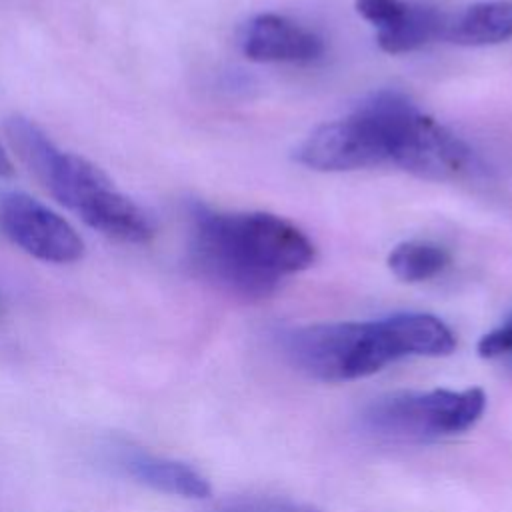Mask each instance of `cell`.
Segmentation results:
<instances>
[{"mask_svg": "<svg viewBox=\"0 0 512 512\" xmlns=\"http://www.w3.org/2000/svg\"><path fill=\"white\" fill-rule=\"evenodd\" d=\"M192 262L218 288L248 300L272 294L282 276L314 262L302 230L268 212L192 210Z\"/></svg>", "mask_w": 512, "mask_h": 512, "instance_id": "obj_1", "label": "cell"}, {"mask_svg": "<svg viewBox=\"0 0 512 512\" xmlns=\"http://www.w3.org/2000/svg\"><path fill=\"white\" fill-rule=\"evenodd\" d=\"M484 406L486 396L480 388L398 392L372 402L362 420L366 430L380 438L424 442L468 430Z\"/></svg>", "mask_w": 512, "mask_h": 512, "instance_id": "obj_3", "label": "cell"}, {"mask_svg": "<svg viewBox=\"0 0 512 512\" xmlns=\"http://www.w3.org/2000/svg\"><path fill=\"white\" fill-rule=\"evenodd\" d=\"M6 138L40 184L80 218L114 190V184L98 166L58 148L40 126L24 116L8 118Z\"/></svg>", "mask_w": 512, "mask_h": 512, "instance_id": "obj_4", "label": "cell"}, {"mask_svg": "<svg viewBox=\"0 0 512 512\" xmlns=\"http://www.w3.org/2000/svg\"><path fill=\"white\" fill-rule=\"evenodd\" d=\"M242 46L244 54L256 62H310L324 52L314 32L278 14L252 18Z\"/></svg>", "mask_w": 512, "mask_h": 512, "instance_id": "obj_8", "label": "cell"}, {"mask_svg": "<svg viewBox=\"0 0 512 512\" xmlns=\"http://www.w3.org/2000/svg\"><path fill=\"white\" fill-rule=\"evenodd\" d=\"M408 6L404 0H356L358 14L374 24L378 32L398 24L408 12Z\"/></svg>", "mask_w": 512, "mask_h": 512, "instance_id": "obj_14", "label": "cell"}, {"mask_svg": "<svg viewBox=\"0 0 512 512\" xmlns=\"http://www.w3.org/2000/svg\"><path fill=\"white\" fill-rule=\"evenodd\" d=\"M0 228L12 244L42 262L72 264L84 254L72 224L24 192L0 198Z\"/></svg>", "mask_w": 512, "mask_h": 512, "instance_id": "obj_7", "label": "cell"}, {"mask_svg": "<svg viewBox=\"0 0 512 512\" xmlns=\"http://www.w3.org/2000/svg\"><path fill=\"white\" fill-rule=\"evenodd\" d=\"M390 122V164L428 180H456L476 166L472 150L406 96L384 90Z\"/></svg>", "mask_w": 512, "mask_h": 512, "instance_id": "obj_5", "label": "cell"}, {"mask_svg": "<svg viewBox=\"0 0 512 512\" xmlns=\"http://www.w3.org/2000/svg\"><path fill=\"white\" fill-rule=\"evenodd\" d=\"M82 220L96 232L130 244H146L156 234L152 216L116 188Z\"/></svg>", "mask_w": 512, "mask_h": 512, "instance_id": "obj_9", "label": "cell"}, {"mask_svg": "<svg viewBox=\"0 0 512 512\" xmlns=\"http://www.w3.org/2000/svg\"><path fill=\"white\" fill-rule=\"evenodd\" d=\"M10 172H12V164H10L8 156L4 154V150L0 148V176H6V174H10Z\"/></svg>", "mask_w": 512, "mask_h": 512, "instance_id": "obj_17", "label": "cell"}, {"mask_svg": "<svg viewBox=\"0 0 512 512\" xmlns=\"http://www.w3.org/2000/svg\"><path fill=\"white\" fill-rule=\"evenodd\" d=\"M444 38L462 46H486L512 38V0L468 6L456 18H448Z\"/></svg>", "mask_w": 512, "mask_h": 512, "instance_id": "obj_10", "label": "cell"}, {"mask_svg": "<svg viewBox=\"0 0 512 512\" xmlns=\"http://www.w3.org/2000/svg\"><path fill=\"white\" fill-rule=\"evenodd\" d=\"M504 360H506V362H508V366L512 368V350H510V352L504 356Z\"/></svg>", "mask_w": 512, "mask_h": 512, "instance_id": "obj_18", "label": "cell"}, {"mask_svg": "<svg viewBox=\"0 0 512 512\" xmlns=\"http://www.w3.org/2000/svg\"><path fill=\"white\" fill-rule=\"evenodd\" d=\"M390 154V124L380 92L350 116L318 126L296 148L300 164L322 172L390 164Z\"/></svg>", "mask_w": 512, "mask_h": 512, "instance_id": "obj_6", "label": "cell"}, {"mask_svg": "<svg viewBox=\"0 0 512 512\" xmlns=\"http://www.w3.org/2000/svg\"><path fill=\"white\" fill-rule=\"evenodd\" d=\"M448 254L444 248L432 242L410 240L398 244L390 256L388 266L404 282H422L440 274L448 264Z\"/></svg>", "mask_w": 512, "mask_h": 512, "instance_id": "obj_13", "label": "cell"}, {"mask_svg": "<svg viewBox=\"0 0 512 512\" xmlns=\"http://www.w3.org/2000/svg\"><path fill=\"white\" fill-rule=\"evenodd\" d=\"M448 16L434 8L410 4L404 18L392 28L378 32V44L384 52L400 54L416 50L436 38H444Z\"/></svg>", "mask_w": 512, "mask_h": 512, "instance_id": "obj_12", "label": "cell"}, {"mask_svg": "<svg viewBox=\"0 0 512 512\" xmlns=\"http://www.w3.org/2000/svg\"><path fill=\"white\" fill-rule=\"evenodd\" d=\"M124 466L132 478L154 490L184 498L210 496L208 480L184 462L136 452L124 460Z\"/></svg>", "mask_w": 512, "mask_h": 512, "instance_id": "obj_11", "label": "cell"}, {"mask_svg": "<svg viewBox=\"0 0 512 512\" xmlns=\"http://www.w3.org/2000/svg\"><path fill=\"white\" fill-rule=\"evenodd\" d=\"M228 512H318L312 506L284 502V500H248L232 506Z\"/></svg>", "mask_w": 512, "mask_h": 512, "instance_id": "obj_16", "label": "cell"}, {"mask_svg": "<svg viewBox=\"0 0 512 512\" xmlns=\"http://www.w3.org/2000/svg\"><path fill=\"white\" fill-rule=\"evenodd\" d=\"M284 346L290 362L306 376L346 382L370 376L402 356H446L456 348V338L440 318L404 312L372 322L296 328Z\"/></svg>", "mask_w": 512, "mask_h": 512, "instance_id": "obj_2", "label": "cell"}, {"mask_svg": "<svg viewBox=\"0 0 512 512\" xmlns=\"http://www.w3.org/2000/svg\"><path fill=\"white\" fill-rule=\"evenodd\" d=\"M510 350H512V318L500 328L484 334L478 342V354L488 360L504 358Z\"/></svg>", "mask_w": 512, "mask_h": 512, "instance_id": "obj_15", "label": "cell"}]
</instances>
